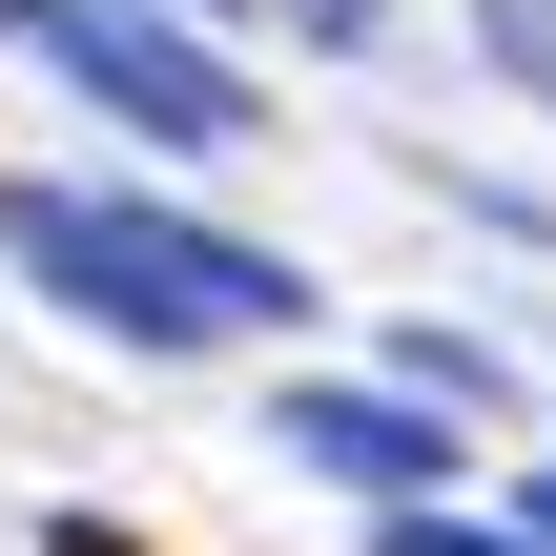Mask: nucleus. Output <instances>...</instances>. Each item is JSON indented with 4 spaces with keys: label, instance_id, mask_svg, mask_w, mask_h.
Listing matches in <instances>:
<instances>
[{
    "label": "nucleus",
    "instance_id": "obj_4",
    "mask_svg": "<svg viewBox=\"0 0 556 556\" xmlns=\"http://www.w3.org/2000/svg\"><path fill=\"white\" fill-rule=\"evenodd\" d=\"M475 41H495V62H516V83L556 103V0H475Z\"/></svg>",
    "mask_w": 556,
    "mask_h": 556
},
{
    "label": "nucleus",
    "instance_id": "obj_2",
    "mask_svg": "<svg viewBox=\"0 0 556 556\" xmlns=\"http://www.w3.org/2000/svg\"><path fill=\"white\" fill-rule=\"evenodd\" d=\"M21 21H41V41H62V83H83V103H124L144 144H248V83H227L165 0H21Z\"/></svg>",
    "mask_w": 556,
    "mask_h": 556
},
{
    "label": "nucleus",
    "instance_id": "obj_8",
    "mask_svg": "<svg viewBox=\"0 0 556 556\" xmlns=\"http://www.w3.org/2000/svg\"><path fill=\"white\" fill-rule=\"evenodd\" d=\"M0 21H21V0H0Z\"/></svg>",
    "mask_w": 556,
    "mask_h": 556
},
{
    "label": "nucleus",
    "instance_id": "obj_3",
    "mask_svg": "<svg viewBox=\"0 0 556 556\" xmlns=\"http://www.w3.org/2000/svg\"><path fill=\"white\" fill-rule=\"evenodd\" d=\"M268 454H289V475H351L371 516H433V475H454V433H433L413 392H289Z\"/></svg>",
    "mask_w": 556,
    "mask_h": 556
},
{
    "label": "nucleus",
    "instance_id": "obj_7",
    "mask_svg": "<svg viewBox=\"0 0 556 556\" xmlns=\"http://www.w3.org/2000/svg\"><path fill=\"white\" fill-rule=\"evenodd\" d=\"M536 536H556V475H536Z\"/></svg>",
    "mask_w": 556,
    "mask_h": 556
},
{
    "label": "nucleus",
    "instance_id": "obj_1",
    "mask_svg": "<svg viewBox=\"0 0 556 556\" xmlns=\"http://www.w3.org/2000/svg\"><path fill=\"white\" fill-rule=\"evenodd\" d=\"M0 227H21V268H41L83 330H124V351H248V330L309 309L268 248H227V227H186V206H124V186H21Z\"/></svg>",
    "mask_w": 556,
    "mask_h": 556
},
{
    "label": "nucleus",
    "instance_id": "obj_6",
    "mask_svg": "<svg viewBox=\"0 0 556 556\" xmlns=\"http://www.w3.org/2000/svg\"><path fill=\"white\" fill-rule=\"evenodd\" d=\"M41 556H144V536H124V516H41Z\"/></svg>",
    "mask_w": 556,
    "mask_h": 556
},
{
    "label": "nucleus",
    "instance_id": "obj_5",
    "mask_svg": "<svg viewBox=\"0 0 556 556\" xmlns=\"http://www.w3.org/2000/svg\"><path fill=\"white\" fill-rule=\"evenodd\" d=\"M371 556H556V536H475V516H371Z\"/></svg>",
    "mask_w": 556,
    "mask_h": 556
}]
</instances>
